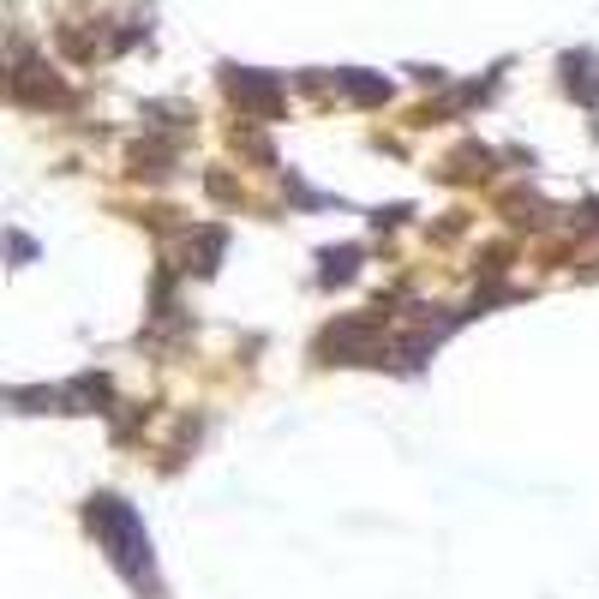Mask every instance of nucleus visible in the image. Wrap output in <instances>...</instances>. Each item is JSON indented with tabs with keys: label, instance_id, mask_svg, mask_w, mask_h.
<instances>
[{
	"label": "nucleus",
	"instance_id": "nucleus-2",
	"mask_svg": "<svg viewBox=\"0 0 599 599\" xmlns=\"http://www.w3.org/2000/svg\"><path fill=\"white\" fill-rule=\"evenodd\" d=\"M228 90H234V102H252V108H264V114L276 108V90H270L264 78H252V72H234V78H228Z\"/></svg>",
	"mask_w": 599,
	"mask_h": 599
},
{
	"label": "nucleus",
	"instance_id": "nucleus-1",
	"mask_svg": "<svg viewBox=\"0 0 599 599\" xmlns=\"http://www.w3.org/2000/svg\"><path fill=\"white\" fill-rule=\"evenodd\" d=\"M90 528L114 546V564L126 570V582L156 594V576H150V540H144L138 516H132L120 498H90Z\"/></svg>",
	"mask_w": 599,
	"mask_h": 599
},
{
	"label": "nucleus",
	"instance_id": "nucleus-3",
	"mask_svg": "<svg viewBox=\"0 0 599 599\" xmlns=\"http://www.w3.org/2000/svg\"><path fill=\"white\" fill-rule=\"evenodd\" d=\"M354 276V252H330L324 258V282H348Z\"/></svg>",
	"mask_w": 599,
	"mask_h": 599
}]
</instances>
